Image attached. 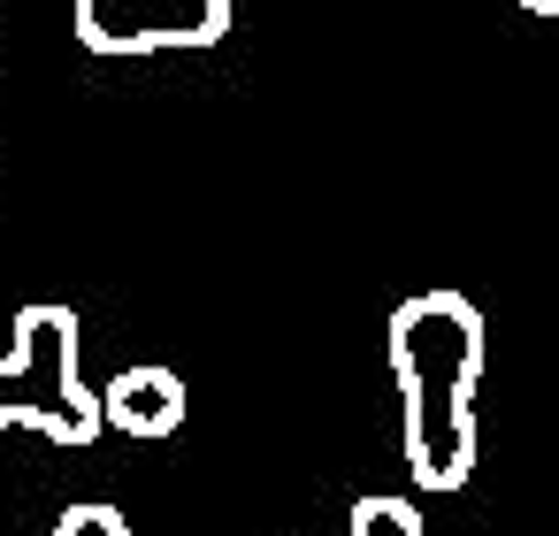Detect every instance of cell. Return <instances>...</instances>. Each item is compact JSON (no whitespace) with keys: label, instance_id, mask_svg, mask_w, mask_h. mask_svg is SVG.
<instances>
[{"label":"cell","instance_id":"8","mask_svg":"<svg viewBox=\"0 0 559 536\" xmlns=\"http://www.w3.org/2000/svg\"><path fill=\"white\" fill-rule=\"evenodd\" d=\"M0 146H9V123H0Z\"/></svg>","mask_w":559,"mask_h":536},{"label":"cell","instance_id":"7","mask_svg":"<svg viewBox=\"0 0 559 536\" xmlns=\"http://www.w3.org/2000/svg\"><path fill=\"white\" fill-rule=\"evenodd\" d=\"M521 9H528V16H559V0H521Z\"/></svg>","mask_w":559,"mask_h":536},{"label":"cell","instance_id":"6","mask_svg":"<svg viewBox=\"0 0 559 536\" xmlns=\"http://www.w3.org/2000/svg\"><path fill=\"white\" fill-rule=\"evenodd\" d=\"M47 536H131V521L116 513V505H100V498H85V505H70Z\"/></svg>","mask_w":559,"mask_h":536},{"label":"cell","instance_id":"5","mask_svg":"<svg viewBox=\"0 0 559 536\" xmlns=\"http://www.w3.org/2000/svg\"><path fill=\"white\" fill-rule=\"evenodd\" d=\"M353 536H421V513H414V498L368 490V498H353Z\"/></svg>","mask_w":559,"mask_h":536},{"label":"cell","instance_id":"4","mask_svg":"<svg viewBox=\"0 0 559 536\" xmlns=\"http://www.w3.org/2000/svg\"><path fill=\"white\" fill-rule=\"evenodd\" d=\"M93 406H100V429H116V437H177L185 429V376L177 368H123V376H108L100 391H93Z\"/></svg>","mask_w":559,"mask_h":536},{"label":"cell","instance_id":"3","mask_svg":"<svg viewBox=\"0 0 559 536\" xmlns=\"http://www.w3.org/2000/svg\"><path fill=\"white\" fill-rule=\"evenodd\" d=\"M70 32L93 55H200L230 39V0H70Z\"/></svg>","mask_w":559,"mask_h":536},{"label":"cell","instance_id":"1","mask_svg":"<svg viewBox=\"0 0 559 536\" xmlns=\"http://www.w3.org/2000/svg\"><path fill=\"white\" fill-rule=\"evenodd\" d=\"M391 376L406 398V475L421 490H460L475 475V376L483 314L467 291H414L391 307Z\"/></svg>","mask_w":559,"mask_h":536},{"label":"cell","instance_id":"2","mask_svg":"<svg viewBox=\"0 0 559 536\" xmlns=\"http://www.w3.org/2000/svg\"><path fill=\"white\" fill-rule=\"evenodd\" d=\"M9 429H39L55 444L100 437V406L78 376V314L55 299L16 307L9 353H0V437Z\"/></svg>","mask_w":559,"mask_h":536}]
</instances>
